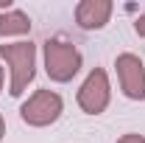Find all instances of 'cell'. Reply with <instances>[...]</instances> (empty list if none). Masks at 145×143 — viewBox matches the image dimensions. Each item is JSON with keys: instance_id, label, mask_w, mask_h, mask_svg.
<instances>
[{"instance_id": "6da1fadb", "label": "cell", "mask_w": 145, "mask_h": 143, "mask_svg": "<svg viewBox=\"0 0 145 143\" xmlns=\"http://www.w3.org/2000/svg\"><path fill=\"white\" fill-rule=\"evenodd\" d=\"M0 59L11 68V84L8 93L17 98L25 93V87L34 81L36 76V45L28 42H11V45H0Z\"/></svg>"}, {"instance_id": "7a4b0ae2", "label": "cell", "mask_w": 145, "mask_h": 143, "mask_svg": "<svg viewBox=\"0 0 145 143\" xmlns=\"http://www.w3.org/2000/svg\"><path fill=\"white\" fill-rule=\"evenodd\" d=\"M42 54H45V73H48V79L59 81V84L72 81V76L81 70V62H84L81 51L72 42H67V39H48Z\"/></svg>"}, {"instance_id": "3957f363", "label": "cell", "mask_w": 145, "mask_h": 143, "mask_svg": "<svg viewBox=\"0 0 145 143\" xmlns=\"http://www.w3.org/2000/svg\"><path fill=\"white\" fill-rule=\"evenodd\" d=\"M64 112V101L61 95L53 93V90H36L34 95H28V101L20 107V118L28 126H50L59 121V115Z\"/></svg>"}, {"instance_id": "277c9868", "label": "cell", "mask_w": 145, "mask_h": 143, "mask_svg": "<svg viewBox=\"0 0 145 143\" xmlns=\"http://www.w3.org/2000/svg\"><path fill=\"white\" fill-rule=\"evenodd\" d=\"M75 101H78V107L84 109L87 115H101L109 107V101H112V84H109V76H106L103 68L89 70V76L84 79V84L78 87Z\"/></svg>"}, {"instance_id": "5b68a950", "label": "cell", "mask_w": 145, "mask_h": 143, "mask_svg": "<svg viewBox=\"0 0 145 143\" xmlns=\"http://www.w3.org/2000/svg\"><path fill=\"white\" fill-rule=\"evenodd\" d=\"M117 68V79H120V90L131 101H145V68L142 59L137 54H120L114 59Z\"/></svg>"}, {"instance_id": "8992f818", "label": "cell", "mask_w": 145, "mask_h": 143, "mask_svg": "<svg viewBox=\"0 0 145 143\" xmlns=\"http://www.w3.org/2000/svg\"><path fill=\"white\" fill-rule=\"evenodd\" d=\"M114 11L112 0H81L75 6V23L84 31H101Z\"/></svg>"}, {"instance_id": "52a82bcc", "label": "cell", "mask_w": 145, "mask_h": 143, "mask_svg": "<svg viewBox=\"0 0 145 143\" xmlns=\"http://www.w3.org/2000/svg\"><path fill=\"white\" fill-rule=\"evenodd\" d=\"M31 31V17L20 9L0 11V36H22Z\"/></svg>"}, {"instance_id": "ba28073f", "label": "cell", "mask_w": 145, "mask_h": 143, "mask_svg": "<svg viewBox=\"0 0 145 143\" xmlns=\"http://www.w3.org/2000/svg\"><path fill=\"white\" fill-rule=\"evenodd\" d=\"M117 143H145V135H137V132H126L123 138H117Z\"/></svg>"}, {"instance_id": "9c48e42d", "label": "cell", "mask_w": 145, "mask_h": 143, "mask_svg": "<svg viewBox=\"0 0 145 143\" xmlns=\"http://www.w3.org/2000/svg\"><path fill=\"white\" fill-rule=\"evenodd\" d=\"M134 31H137V34L145 39V11H142V14H140L137 20H134Z\"/></svg>"}, {"instance_id": "30bf717a", "label": "cell", "mask_w": 145, "mask_h": 143, "mask_svg": "<svg viewBox=\"0 0 145 143\" xmlns=\"http://www.w3.org/2000/svg\"><path fill=\"white\" fill-rule=\"evenodd\" d=\"M11 9V0H0V11H8Z\"/></svg>"}, {"instance_id": "8fae6325", "label": "cell", "mask_w": 145, "mask_h": 143, "mask_svg": "<svg viewBox=\"0 0 145 143\" xmlns=\"http://www.w3.org/2000/svg\"><path fill=\"white\" fill-rule=\"evenodd\" d=\"M6 138V121H3V115H0V140Z\"/></svg>"}, {"instance_id": "7c38bea8", "label": "cell", "mask_w": 145, "mask_h": 143, "mask_svg": "<svg viewBox=\"0 0 145 143\" xmlns=\"http://www.w3.org/2000/svg\"><path fill=\"white\" fill-rule=\"evenodd\" d=\"M0 90H3V68H0Z\"/></svg>"}]
</instances>
